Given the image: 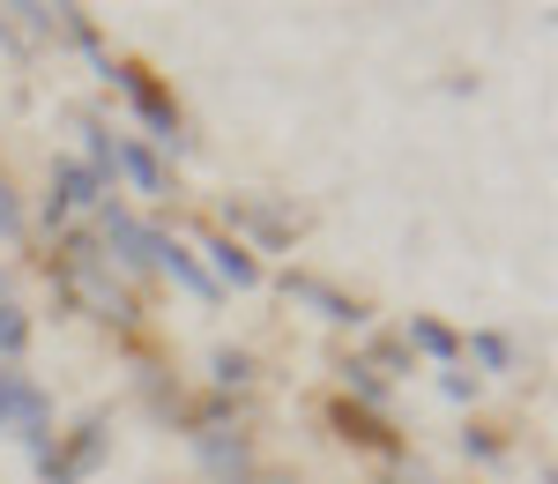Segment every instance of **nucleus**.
<instances>
[{
	"label": "nucleus",
	"instance_id": "obj_11",
	"mask_svg": "<svg viewBox=\"0 0 558 484\" xmlns=\"http://www.w3.org/2000/svg\"><path fill=\"white\" fill-rule=\"evenodd\" d=\"M23 343H31V320H23V306H8V299H0V358H15Z\"/></svg>",
	"mask_w": 558,
	"mask_h": 484
},
{
	"label": "nucleus",
	"instance_id": "obj_14",
	"mask_svg": "<svg viewBox=\"0 0 558 484\" xmlns=\"http://www.w3.org/2000/svg\"><path fill=\"white\" fill-rule=\"evenodd\" d=\"M417 343H425L432 358H447V351H454V336H447V328H439V320H417Z\"/></svg>",
	"mask_w": 558,
	"mask_h": 484
},
{
	"label": "nucleus",
	"instance_id": "obj_12",
	"mask_svg": "<svg viewBox=\"0 0 558 484\" xmlns=\"http://www.w3.org/2000/svg\"><path fill=\"white\" fill-rule=\"evenodd\" d=\"M209 373L223 380V388H239V380H254V365H246V351H216V358H209Z\"/></svg>",
	"mask_w": 558,
	"mask_h": 484
},
{
	"label": "nucleus",
	"instance_id": "obj_10",
	"mask_svg": "<svg viewBox=\"0 0 558 484\" xmlns=\"http://www.w3.org/2000/svg\"><path fill=\"white\" fill-rule=\"evenodd\" d=\"M209 254H216V276H223V283H239V291H246V283H254V276H260V268H254V254H239L231 239H216Z\"/></svg>",
	"mask_w": 558,
	"mask_h": 484
},
{
	"label": "nucleus",
	"instance_id": "obj_8",
	"mask_svg": "<svg viewBox=\"0 0 558 484\" xmlns=\"http://www.w3.org/2000/svg\"><path fill=\"white\" fill-rule=\"evenodd\" d=\"M120 83L134 89V105H142V112H149V128H157V142H172V105H165V97H157V89L142 83V75H134V68H120Z\"/></svg>",
	"mask_w": 558,
	"mask_h": 484
},
{
	"label": "nucleus",
	"instance_id": "obj_5",
	"mask_svg": "<svg viewBox=\"0 0 558 484\" xmlns=\"http://www.w3.org/2000/svg\"><path fill=\"white\" fill-rule=\"evenodd\" d=\"M149 262H157V268H172L179 283H186V291H202V299H209V291H216L209 276L194 268V254H186V246H172V239H157V246H149Z\"/></svg>",
	"mask_w": 558,
	"mask_h": 484
},
{
	"label": "nucleus",
	"instance_id": "obj_9",
	"mask_svg": "<svg viewBox=\"0 0 558 484\" xmlns=\"http://www.w3.org/2000/svg\"><path fill=\"white\" fill-rule=\"evenodd\" d=\"M112 165H128V172H134V186H142V194H165V165H157L149 149H112Z\"/></svg>",
	"mask_w": 558,
	"mask_h": 484
},
{
	"label": "nucleus",
	"instance_id": "obj_13",
	"mask_svg": "<svg viewBox=\"0 0 558 484\" xmlns=\"http://www.w3.org/2000/svg\"><path fill=\"white\" fill-rule=\"evenodd\" d=\"M97 455H105V440H97V425H83V440L68 447V470H97Z\"/></svg>",
	"mask_w": 558,
	"mask_h": 484
},
{
	"label": "nucleus",
	"instance_id": "obj_4",
	"mask_svg": "<svg viewBox=\"0 0 558 484\" xmlns=\"http://www.w3.org/2000/svg\"><path fill=\"white\" fill-rule=\"evenodd\" d=\"M105 239L120 246V262H128V268H149V246H157V231H142L128 209H105Z\"/></svg>",
	"mask_w": 558,
	"mask_h": 484
},
{
	"label": "nucleus",
	"instance_id": "obj_2",
	"mask_svg": "<svg viewBox=\"0 0 558 484\" xmlns=\"http://www.w3.org/2000/svg\"><path fill=\"white\" fill-rule=\"evenodd\" d=\"M45 418H52V402H45L23 373H8V365H0V425H8V433H23V440L45 455Z\"/></svg>",
	"mask_w": 558,
	"mask_h": 484
},
{
	"label": "nucleus",
	"instance_id": "obj_6",
	"mask_svg": "<svg viewBox=\"0 0 558 484\" xmlns=\"http://www.w3.org/2000/svg\"><path fill=\"white\" fill-rule=\"evenodd\" d=\"M336 425H343V440H357V447H395V433H387L373 410H350V402H336Z\"/></svg>",
	"mask_w": 558,
	"mask_h": 484
},
{
	"label": "nucleus",
	"instance_id": "obj_3",
	"mask_svg": "<svg viewBox=\"0 0 558 484\" xmlns=\"http://www.w3.org/2000/svg\"><path fill=\"white\" fill-rule=\"evenodd\" d=\"M52 186H60V194H52V209H45L52 223L68 217V209H97V202H105V179L89 172V165H60V172H52Z\"/></svg>",
	"mask_w": 558,
	"mask_h": 484
},
{
	"label": "nucleus",
	"instance_id": "obj_7",
	"mask_svg": "<svg viewBox=\"0 0 558 484\" xmlns=\"http://www.w3.org/2000/svg\"><path fill=\"white\" fill-rule=\"evenodd\" d=\"M291 299L320 306V320H357V306H350V299H336L328 283H313V276H291Z\"/></svg>",
	"mask_w": 558,
	"mask_h": 484
},
{
	"label": "nucleus",
	"instance_id": "obj_15",
	"mask_svg": "<svg viewBox=\"0 0 558 484\" xmlns=\"http://www.w3.org/2000/svg\"><path fill=\"white\" fill-rule=\"evenodd\" d=\"M23 231V209H15V194H8V179H0V239H15Z\"/></svg>",
	"mask_w": 558,
	"mask_h": 484
},
{
	"label": "nucleus",
	"instance_id": "obj_1",
	"mask_svg": "<svg viewBox=\"0 0 558 484\" xmlns=\"http://www.w3.org/2000/svg\"><path fill=\"white\" fill-rule=\"evenodd\" d=\"M60 276H68V291L83 299L97 320H134V306H128V291L97 268V246H68V262H60Z\"/></svg>",
	"mask_w": 558,
	"mask_h": 484
}]
</instances>
